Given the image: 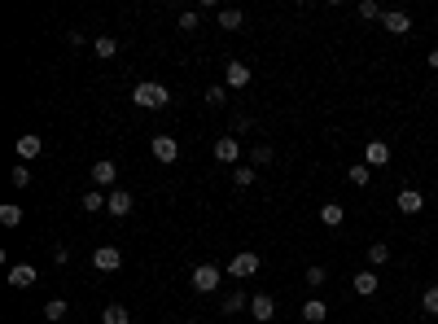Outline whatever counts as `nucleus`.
Masks as SVG:
<instances>
[{
    "label": "nucleus",
    "mask_w": 438,
    "mask_h": 324,
    "mask_svg": "<svg viewBox=\"0 0 438 324\" xmlns=\"http://www.w3.org/2000/svg\"><path fill=\"white\" fill-rule=\"evenodd\" d=\"M167 101H171L167 83H153V79H145V83H136V88H132V105H140V110H162Z\"/></svg>",
    "instance_id": "nucleus-1"
},
{
    "label": "nucleus",
    "mask_w": 438,
    "mask_h": 324,
    "mask_svg": "<svg viewBox=\"0 0 438 324\" xmlns=\"http://www.w3.org/2000/svg\"><path fill=\"white\" fill-rule=\"evenodd\" d=\"M193 290L197 294H215L219 290V268L215 263H197L193 268Z\"/></svg>",
    "instance_id": "nucleus-2"
},
{
    "label": "nucleus",
    "mask_w": 438,
    "mask_h": 324,
    "mask_svg": "<svg viewBox=\"0 0 438 324\" xmlns=\"http://www.w3.org/2000/svg\"><path fill=\"white\" fill-rule=\"evenodd\" d=\"M254 272H259V255H254V250L232 255V263H228V276H232V281H245V276H254Z\"/></svg>",
    "instance_id": "nucleus-3"
},
{
    "label": "nucleus",
    "mask_w": 438,
    "mask_h": 324,
    "mask_svg": "<svg viewBox=\"0 0 438 324\" xmlns=\"http://www.w3.org/2000/svg\"><path fill=\"white\" fill-rule=\"evenodd\" d=\"M92 268H97V272H118V268H123L118 246H97V250H92Z\"/></svg>",
    "instance_id": "nucleus-4"
},
{
    "label": "nucleus",
    "mask_w": 438,
    "mask_h": 324,
    "mask_svg": "<svg viewBox=\"0 0 438 324\" xmlns=\"http://www.w3.org/2000/svg\"><path fill=\"white\" fill-rule=\"evenodd\" d=\"M149 149H153V158H158V162H175V158H180V140L167 136V131H162V136H153Z\"/></svg>",
    "instance_id": "nucleus-5"
},
{
    "label": "nucleus",
    "mask_w": 438,
    "mask_h": 324,
    "mask_svg": "<svg viewBox=\"0 0 438 324\" xmlns=\"http://www.w3.org/2000/svg\"><path fill=\"white\" fill-rule=\"evenodd\" d=\"M250 316L259 324H272V320H276V298H272V294H254L250 298Z\"/></svg>",
    "instance_id": "nucleus-6"
},
{
    "label": "nucleus",
    "mask_w": 438,
    "mask_h": 324,
    "mask_svg": "<svg viewBox=\"0 0 438 324\" xmlns=\"http://www.w3.org/2000/svg\"><path fill=\"white\" fill-rule=\"evenodd\" d=\"M386 162H390V145H386V140H369V145H364V166L382 171Z\"/></svg>",
    "instance_id": "nucleus-7"
},
{
    "label": "nucleus",
    "mask_w": 438,
    "mask_h": 324,
    "mask_svg": "<svg viewBox=\"0 0 438 324\" xmlns=\"http://www.w3.org/2000/svg\"><path fill=\"white\" fill-rule=\"evenodd\" d=\"M382 27H386L390 35H408V31H412V18L404 14V9H386V14H382Z\"/></svg>",
    "instance_id": "nucleus-8"
},
{
    "label": "nucleus",
    "mask_w": 438,
    "mask_h": 324,
    "mask_svg": "<svg viewBox=\"0 0 438 324\" xmlns=\"http://www.w3.org/2000/svg\"><path fill=\"white\" fill-rule=\"evenodd\" d=\"M35 281H40V272H35L31 263H18V268H9V285H14V290H31Z\"/></svg>",
    "instance_id": "nucleus-9"
},
{
    "label": "nucleus",
    "mask_w": 438,
    "mask_h": 324,
    "mask_svg": "<svg viewBox=\"0 0 438 324\" xmlns=\"http://www.w3.org/2000/svg\"><path fill=\"white\" fill-rule=\"evenodd\" d=\"M237 158H241V140H237V136H223V140H215V162H237Z\"/></svg>",
    "instance_id": "nucleus-10"
},
{
    "label": "nucleus",
    "mask_w": 438,
    "mask_h": 324,
    "mask_svg": "<svg viewBox=\"0 0 438 324\" xmlns=\"http://www.w3.org/2000/svg\"><path fill=\"white\" fill-rule=\"evenodd\" d=\"M114 215V219H123V215H132V193L127 188H110V206H105Z\"/></svg>",
    "instance_id": "nucleus-11"
},
{
    "label": "nucleus",
    "mask_w": 438,
    "mask_h": 324,
    "mask_svg": "<svg viewBox=\"0 0 438 324\" xmlns=\"http://www.w3.org/2000/svg\"><path fill=\"white\" fill-rule=\"evenodd\" d=\"M351 285H355V294H360V298H373V294H377V272H373V268L355 272V276H351Z\"/></svg>",
    "instance_id": "nucleus-12"
},
{
    "label": "nucleus",
    "mask_w": 438,
    "mask_h": 324,
    "mask_svg": "<svg viewBox=\"0 0 438 324\" xmlns=\"http://www.w3.org/2000/svg\"><path fill=\"white\" fill-rule=\"evenodd\" d=\"M223 83H228V88H245V83H250V66H245V62H228Z\"/></svg>",
    "instance_id": "nucleus-13"
},
{
    "label": "nucleus",
    "mask_w": 438,
    "mask_h": 324,
    "mask_svg": "<svg viewBox=\"0 0 438 324\" xmlns=\"http://www.w3.org/2000/svg\"><path fill=\"white\" fill-rule=\"evenodd\" d=\"M395 206L404 210V215H417L421 206H425V197L417 193V188H399V197H395Z\"/></svg>",
    "instance_id": "nucleus-14"
},
{
    "label": "nucleus",
    "mask_w": 438,
    "mask_h": 324,
    "mask_svg": "<svg viewBox=\"0 0 438 324\" xmlns=\"http://www.w3.org/2000/svg\"><path fill=\"white\" fill-rule=\"evenodd\" d=\"M92 180H97V188H110L114 180H118V166H114L110 158H101L97 166H92Z\"/></svg>",
    "instance_id": "nucleus-15"
},
{
    "label": "nucleus",
    "mask_w": 438,
    "mask_h": 324,
    "mask_svg": "<svg viewBox=\"0 0 438 324\" xmlns=\"http://www.w3.org/2000/svg\"><path fill=\"white\" fill-rule=\"evenodd\" d=\"M40 149H44V140L35 136V131H27V136L18 140V158L22 162H31V158H40Z\"/></svg>",
    "instance_id": "nucleus-16"
},
{
    "label": "nucleus",
    "mask_w": 438,
    "mask_h": 324,
    "mask_svg": "<svg viewBox=\"0 0 438 324\" xmlns=\"http://www.w3.org/2000/svg\"><path fill=\"white\" fill-rule=\"evenodd\" d=\"M66 316H70V303H66V298H49V303H44V320L62 324Z\"/></svg>",
    "instance_id": "nucleus-17"
},
{
    "label": "nucleus",
    "mask_w": 438,
    "mask_h": 324,
    "mask_svg": "<svg viewBox=\"0 0 438 324\" xmlns=\"http://www.w3.org/2000/svg\"><path fill=\"white\" fill-rule=\"evenodd\" d=\"M92 49H97L101 62H110V57L118 53V40H114V35H97V40H92Z\"/></svg>",
    "instance_id": "nucleus-18"
},
{
    "label": "nucleus",
    "mask_w": 438,
    "mask_h": 324,
    "mask_svg": "<svg viewBox=\"0 0 438 324\" xmlns=\"http://www.w3.org/2000/svg\"><path fill=\"white\" fill-rule=\"evenodd\" d=\"M325 316H329V307L320 303V298H311V303H303V320H307V324H320Z\"/></svg>",
    "instance_id": "nucleus-19"
},
{
    "label": "nucleus",
    "mask_w": 438,
    "mask_h": 324,
    "mask_svg": "<svg viewBox=\"0 0 438 324\" xmlns=\"http://www.w3.org/2000/svg\"><path fill=\"white\" fill-rule=\"evenodd\" d=\"M127 320H132V316H127L123 303H110V307L101 311V324H127Z\"/></svg>",
    "instance_id": "nucleus-20"
},
{
    "label": "nucleus",
    "mask_w": 438,
    "mask_h": 324,
    "mask_svg": "<svg viewBox=\"0 0 438 324\" xmlns=\"http://www.w3.org/2000/svg\"><path fill=\"white\" fill-rule=\"evenodd\" d=\"M215 18H219V27H223V31H237V27L245 22V14H241V9H219Z\"/></svg>",
    "instance_id": "nucleus-21"
},
{
    "label": "nucleus",
    "mask_w": 438,
    "mask_h": 324,
    "mask_svg": "<svg viewBox=\"0 0 438 324\" xmlns=\"http://www.w3.org/2000/svg\"><path fill=\"white\" fill-rule=\"evenodd\" d=\"M0 224H5V228L22 224V206H18V202H5V206H0Z\"/></svg>",
    "instance_id": "nucleus-22"
},
{
    "label": "nucleus",
    "mask_w": 438,
    "mask_h": 324,
    "mask_svg": "<svg viewBox=\"0 0 438 324\" xmlns=\"http://www.w3.org/2000/svg\"><path fill=\"white\" fill-rule=\"evenodd\" d=\"M105 206H110V193H101V188L84 193V210H92V215H97V210H105Z\"/></svg>",
    "instance_id": "nucleus-23"
},
{
    "label": "nucleus",
    "mask_w": 438,
    "mask_h": 324,
    "mask_svg": "<svg viewBox=\"0 0 438 324\" xmlns=\"http://www.w3.org/2000/svg\"><path fill=\"white\" fill-rule=\"evenodd\" d=\"M342 215H347V210H342L338 202H325V206H320V224H329V228H338V224H342Z\"/></svg>",
    "instance_id": "nucleus-24"
},
{
    "label": "nucleus",
    "mask_w": 438,
    "mask_h": 324,
    "mask_svg": "<svg viewBox=\"0 0 438 324\" xmlns=\"http://www.w3.org/2000/svg\"><path fill=\"white\" fill-rule=\"evenodd\" d=\"M245 307H250V298H245L241 290H237V294H228V298H223V316H237V311H245Z\"/></svg>",
    "instance_id": "nucleus-25"
},
{
    "label": "nucleus",
    "mask_w": 438,
    "mask_h": 324,
    "mask_svg": "<svg viewBox=\"0 0 438 324\" xmlns=\"http://www.w3.org/2000/svg\"><path fill=\"white\" fill-rule=\"evenodd\" d=\"M347 180H351V184H355V188H364V184H369V180H373V166H364V162H355V166H351V171H347Z\"/></svg>",
    "instance_id": "nucleus-26"
},
{
    "label": "nucleus",
    "mask_w": 438,
    "mask_h": 324,
    "mask_svg": "<svg viewBox=\"0 0 438 324\" xmlns=\"http://www.w3.org/2000/svg\"><path fill=\"white\" fill-rule=\"evenodd\" d=\"M31 180H35V175H31V166H27V162H18L14 171H9V184H14V188H27Z\"/></svg>",
    "instance_id": "nucleus-27"
},
{
    "label": "nucleus",
    "mask_w": 438,
    "mask_h": 324,
    "mask_svg": "<svg viewBox=\"0 0 438 324\" xmlns=\"http://www.w3.org/2000/svg\"><path fill=\"white\" fill-rule=\"evenodd\" d=\"M386 9H377V0H360V18H369V22H382Z\"/></svg>",
    "instance_id": "nucleus-28"
},
{
    "label": "nucleus",
    "mask_w": 438,
    "mask_h": 324,
    "mask_svg": "<svg viewBox=\"0 0 438 324\" xmlns=\"http://www.w3.org/2000/svg\"><path fill=\"white\" fill-rule=\"evenodd\" d=\"M386 259H390V246H382V241H377V246H369V263H373V268H382Z\"/></svg>",
    "instance_id": "nucleus-29"
},
{
    "label": "nucleus",
    "mask_w": 438,
    "mask_h": 324,
    "mask_svg": "<svg viewBox=\"0 0 438 324\" xmlns=\"http://www.w3.org/2000/svg\"><path fill=\"white\" fill-rule=\"evenodd\" d=\"M421 307L430 311V316H438V285H430V290H425V298H421Z\"/></svg>",
    "instance_id": "nucleus-30"
},
{
    "label": "nucleus",
    "mask_w": 438,
    "mask_h": 324,
    "mask_svg": "<svg viewBox=\"0 0 438 324\" xmlns=\"http://www.w3.org/2000/svg\"><path fill=\"white\" fill-rule=\"evenodd\" d=\"M232 180H237V188H250V184H254V166H237Z\"/></svg>",
    "instance_id": "nucleus-31"
},
{
    "label": "nucleus",
    "mask_w": 438,
    "mask_h": 324,
    "mask_svg": "<svg viewBox=\"0 0 438 324\" xmlns=\"http://www.w3.org/2000/svg\"><path fill=\"white\" fill-rule=\"evenodd\" d=\"M197 27H202V14H193V9L180 14V31H197Z\"/></svg>",
    "instance_id": "nucleus-32"
},
{
    "label": "nucleus",
    "mask_w": 438,
    "mask_h": 324,
    "mask_svg": "<svg viewBox=\"0 0 438 324\" xmlns=\"http://www.w3.org/2000/svg\"><path fill=\"white\" fill-rule=\"evenodd\" d=\"M223 101H228V88H219V83L206 88V105H223Z\"/></svg>",
    "instance_id": "nucleus-33"
},
{
    "label": "nucleus",
    "mask_w": 438,
    "mask_h": 324,
    "mask_svg": "<svg viewBox=\"0 0 438 324\" xmlns=\"http://www.w3.org/2000/svg\"><path fill=\"white\" fill-rule=\"evenodd\" d=\"M250 158H254V166L272 162V145H254V149H250Z\"/></svg>",
    "instance_id": "nucleus-34"
},
{
    "label": "nucleus",
    "mask_w": 438,
    "mask_h": 324,
    "mask_svg": "<svg viewBox=\"0 0 438 324\" xmlns=\"http://www.w3.org/2000/svg\"><path fill=\"white\" fill-rule=\"evenodd\" d=\"M307 285H325V268H320V263H311V268H307Z\"/></svg>",
    "instance_id": "nucleus-35"
},
{
    "label": "nucleus",
    "mask_w": 438,
    "mask_h": 324,
    "mask_svg": "<svg viewBox=\"0 0 438 324\" xmlns=\"http://www.w3.org/2000/svg\"><path fill=\"white\" fill-rule=\"evenodd\" d=\"M53 263H57V268H66V263H70V250L57 246V250H53Z\"/></svg>",
    "instance_id": "nucleus-36"
},
{
    "label": "nucleus",
    "mask_w": 438,
    "mask_h": 324,
    "mask_svg": "<svg viewBox=\"0 0 438 324\" xmlns=\"http://www.w3.org/2000/svg\"><path fill=\"white\" fill-rule=\"evenodd\" d=\"M430 66H434V70H438V49H430Z\"/></svg>",
    "instance_id": "nucleus-37"
},
{
    "label": "nucleus",
    "mask_w": 438,
    "mask_h": 324,
    "mask_svg": "<svg viewBox=\"0 0 438 324\" xmlns=\"http://www.w3.org/2000/svg\"><path fill=\"white\" fill-rule=\"evenodd\" d=\"M434 206H438V197H434Z\"/></svg>",
    "instance_id": "nucleus-38"
},
{
    "label": "nucleus",
    "mask_w": 438,
    "mask_h": 324,
    "mask_svg": "<svg viewBox=\"0 0 438 324\" xmlns=\"http://www.w3.org/2000/svg\"><path fill=\"white\" fill-rule=\"evenodd\" d=\"M434 18H438V14H434Z\"/></svg>",
    "instance_id": "nucleus-39"
}]
</instances>
